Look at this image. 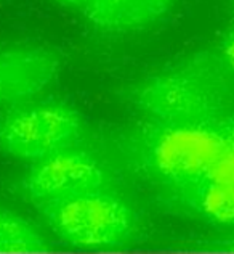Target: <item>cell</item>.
<instances>
[{
  "mask_svg": "<svg viewBox=\"0 0 234 254\" xmlns=\"http://www.w3.org/2000/svg\"><path fill=\"white\" fill-rule=\"evenodd\" d=\"M39 211L59 240L80 250L122 248L138 230L132 206L108 189L61 199Z\"/></svg>",
  "mask_w": 234,
  "mask_h": 254,
  "instance_id": "cell-1",
  "label": "cell"
},
{
  "mask_svg": "<svg viewBox=\"0 0 234 254\" xmlns=\"http://www.w3.org/2000/svg\"><path fill=\"white\" fill-rule=\"evenodd\" d=\"M82 132V118L69 105H24L0 115V151L32 164L76 146Z\"/></svg>",
  "mask_w": 234,
  "mask_h": 254,
  "instance_id": "cell-2",
  "label": "cell"
},
{
  "mask_svg": "<svg viewBox=\"0 0 234 254\" xmlns=\"http://www.w3.org/2000/svg\"><path fill=\"white\" fill-rule=\"evenodd\" d=\"M21 189L28 199L42 208L82 193L108 189V172L89 151L71 146L32 163Z\"/></svg>",
  "mask_w": 234,
  "mask_h": 254,
  "instance_id": "cell-3",
  "label": "cell"
},
{
  "mask_svg": "<svg viewBox=\"0 0 234 254\" xmlns=\"http://www.w3.org/2000/svg\"><path fill=\"white\" fill-rule=\"evenodd\" d=\"M138 103L172 124H200L220 105V90L210 77L192 71L154 76L138 90Z\"/></svg>",
  "mask_w": 234,
  "mask_h": 254,
  "instance_id": "cell-4",
  "label": "cell"
},
{
  "mask_svg": "<svg viewBox=\"0 0 234 254\" xmlns=\"http://www.w3.org/2000/svg\"><path fill=\"white\" fill-rule=\"evenodd\" d=\"M226 150L225 138L209 127L173 124L156 140L152 161L169 179H196L207 176Z\"/></svg>",
  "mask_w": 234,
  "mask_h": 254,
  "instance_id": "cell-5",
  "label": "cell"
},
{
  "mask_svg": "<svg viewBox=\"0 0 234 254\" xmlns=\"http://www.w3.org/2000/svg\"><path fill=\"white\" fill-rule=\"evenodd\" d=\"M61 60L39 44L0 47V108L29 102L58 77Z\"/></svg>",
  "mask_w": 234,
  "mask_h": 254,
  "instance_id": "cell-6",
  "label": "cell"
},
{
  "mask_svg": "<svg viewBox=\"0 0 234 254\" xmlns=\"http://www.w3.org/2000/svg\"><path fill=\"white\" fill-rule=\"evenodd\" d=\"M173 0H89L82 8L85 19L106 32H130L160 21Z\"/></svg>",
  "mask_w": 234,
  "mask_h": 254,
  "instance_id": "cell-7",
  "label": "cell"
},
{
  "mask_svg": "<svg viewBox=\"0 0 234 254\" xmlns=\"http://www.w3.org/2000/svg\"><path fill=\"white\" fill-rule=\"evenodd\" d=\"M48 248V242L36 225L0 206V253H36Z\"/></svg>",
  "mask_w": 234,
  "mask_h": 254,
  "instance_id": "cell-8",
  "label": "cell"
},
{
  "mask_svg": "<svg viewBox=\"0 0 234 254\" xmlns=\"http://www.w3.org/2000/svg\"><path fill=\"white\" fill-rule=\"evenodd\" d=\"M200 195L202 209L207 216L222 224H234V179H209Z\"/></svg>",
  "mask_w": 234,
  "mask_h": 254,
  "instance_id": "cell-9",
  "label": "cell"
},
{
  "mask_svg": "<svg viewBox=\"0 0 234 254\" xmlns=\"http://www.w3.org/2000/svg\"><path fill=\"white\" fill-rule=\"evenodd\" d=\"M222 53H223L225 63L234 71V32H231V34L225 39V42L222 45Z\"/></svg>",
  "mask_w": 234,
  "mask_h": 254,
  "instance_id": "cell-10",
  "label": "cell"
},
{
  "mask_svg": "<svg viewBox=\"0 0 234 254\" xmlns=\"http://www.w3.org/2000/svg\"><path fill=\"white\" fill-rule=\"evenodd\" d=\"M53 2H56L58 5L64 6V8H72V10L80 8L82 10L89 0H53Z\"/></svg>",
  "mask_w": 234,
  "mask_h": 254,
  "instance_id": "cell-11",
  "label": "cell"
}]
</instances>
